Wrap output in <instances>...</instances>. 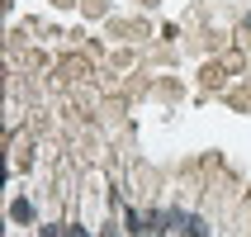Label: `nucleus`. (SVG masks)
I'll list each match as a JSON object with an SVG mask.
<instances>
[{
  "mask_svg": "<svg viewBox=\"0 0 251 237\" xmlns=\"http://www.w3.org/2000/svg\"><path fill=\"white\" fill-rule=\"evenodd\" d=\"M247 28H251V14H247Z\"/></svg>",
  "mask_w": 251,
  "mask_h": 237,
  "instance_id": "nucleus-1",
  "label": "nucleus"
}]
</instances>
